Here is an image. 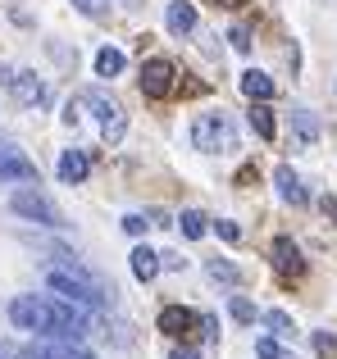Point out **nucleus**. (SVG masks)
Segmentation results:
<instances>
[{
    "mask_svg": "<svg viewBox=\"0 0 337 359\" xmlns=\"http://www.w3.org/2000/svg\"><path fill=\"white\" fill-rule=\"evenodd\" d=\"M124 50H114V46H105V50H96V78H119L124 73Z\"/></svg>",
    "mask_w": 337,
    "mask_h": 359,
    "instance_id": "2eb2a0df",
    "label": "nucleus"
},
{
    "mask_svg": "<svg viewBox=\"0 0 337 359\" xmlns=\"http://www.w3.org/2000/svg\"><path fill=\"white\" fill-rule=\"evenodd\" d=\"M178 228H183V237H192V241H201L205 232H210V219H205L201 210H187L183 219H178Z\"/></svg>",
    "mask_w": 337,
    "mask_h": 359,
    "instance_id": "6ab92c4d",
    "label": "nucleus"
},
{
    "mask_svg": "<svg viewBox=\"0 0 337 359\" xmlns=\"http://www.w3.org/2000/svg\"><path fill=\"white\" fill-rule=\"evenodd\" d=\"M292 128H296V141H301V146H310V141L319 137V118H315L310 109H296V114H292Z\"/></svg>",
    "mask_w": 337,
    "mask_h": 359,
    "instance_id": "a211bd4d",
    "label": "nucleus"
},
{
    "mask_svg": "<svg viewBox=\"0 0 337 359\" xmlns=\"http://www.w3.org/2000/svg\"><path fill=\"white\" fill-rule=\"evenodd\" d=\"M55 173H60L64 187H78L82 177L91 173V155H87V150H64L60 164H55Z\"/></svg>",
    "mask_w": 337,
    "mask_h": 359,
    "instance_id": "6e6552de",
    "label": "nucleus"
},
{
    "mask_svg": "<svg viewBox=\"0 0 337 359\" xmlns=\"http://www.w3.org/2000/svg\"><path fill=\"white\" fill-rule=\"evenodd\" d=\"M256 355H260V359H296V355H287L283 346L274 341V337H260V341H256Z\"/></svg>",
    "mask_w": 337,
    "mask_h": 359,
    "instance_id": "4be33fe9",
    "label": "nucleus"
},
{
    "mask_svg": "<svg viewBox=\"0 0 337 359\" xmlns=\"http://www.w3.org/2000/svg\"><path fill=\"white\" fill-rule=\"evenodd\" d=\"M228 314L237 318V323H251V318H256V305H251L246 296H232V300H228Z\"/></svg>",
    "mask_w": 337,
    "mask_h": 359,
    "instance_id": "5701e85b",
    "label": "nucleus"
},
{
    "mask_svg": "<svg viewBox=\"0 0 337 359\" xmlns=\"http://www.w3.org/2000/svg\"><path fill=\"white\" fill-rule=\"evenodd\" d=\"M242 91H246L251 100H274V78H269V73H260V69H246L242 73Z\"/></svg>",
    "mask_w": 337,
    "mask_h": 359,
    "instance_id": "ddd939ff",
    "label": "nucleus"
},
{
    "mask_svg": "<svg viewBox=\"0 0 337 359\" xmlns=\"http://www.w3.org/2000/svg\"><path fill=\"white\" fill-rule=\"evenodd\" d=\"M251 128H256V132H260V137H265V141H274V137H278L274 109H269L265 100H256V105H251Z\"/></svg>",
    "mask_w": 337,
    "mask_h": 359,
    "instance_id": "dca6fc26",
    "label": "nucleus"
},
{
    "mask_svg": "<svg viewBox=\"0 0 337 359\" xmlns=\"http://www.w3.org/2000/svg\"><path fill=\"white\" fill-rule=\"evenodd\" d=\"M192 327H201V314H192V309H183V305H164V309H160V332L187 337Z\"/></svg>",
    "mask_w": 337,
    "mask_h": 359,
    "instance_id": "1a4fd4ad",
    "label": "nucleus"
},
{
    "mask_svg": "<svg viewBox=\"0 0 337 359\" xmlns=\"http://www.w3.org/2000/svg\"><path fill=\"white\" fill-rule=\"evenodd\" d=\"M160 259H164V255H155L151 245H137V250H133V278L137 282H151L155 273H160Z\"/></svg>",
    "mask_w": 337,
    "mask_h": 359,
    "instance_id": "4468645a",
    "label": "nucleus"
},
{
    "mask_svg": "<svg viewBox=\"0 0 337 359\" xmlns=\"http://www.w3.org/2000/svg\"><path fill=\"white\" fill-rule=\"evenodd\" d=\"M0 182H37V164L14 141H0Z\"/></svg>",
    "mask_w": 337,
    "mask_h": 359,
    "instance_id": "423d86ee",
    "label": "nucleus"
},
{
    "mask_svg": "<svg viewBox=\"0 0 337 359\" xmlns=\"http://www.w3.org/2000/svg\"><path fill=\"white\" fill-rule=\"evenodd\" d=\"M214 232H219L223 241H242V228H237L232 219H219V223H214Z\"/></svg>",
    "mask_w": 337,
    "mask_h": 359,
    "instance_id": "a878e982",
    "label": "nucleus"
},
{
    "mask_svg": "<svg viewBox=\"0 0 337 359\" xmlns=\"http://www.w3.org/2000/svg\"><path fill=\"white\" fill-rule=\"evenodd\" d=\"M173 64L168 60H146L142 64V96L146 100H164V96H173Z\"/></svg>",
    "mask_w": 337,
    "mask_h": 359,
    "instance_id": "39448f33",
    "label": "nucleus"
},
{
    "mask_svg": "<svg viewBox=\"0 0 337 359\" xmlns=\"http://www.w3.org/2000/svg\"><path fill=\"white\" fill-rule=\"evenodd\" d=\"M315 346H319V351L329 355V351H337V337H329V332H319V337H315Z\"/></svg>",
    "mask_w": 337,
    "mask_h": 359,
    "instance_id": "c85d7f7f",
    "label": "nucleus"
},
{
    "mask_svg": "<svg viewBox=\"0 0 337 359\" xmlns=\"http://www.w3.org/2000/svg\"><path fill=\"white\" fill-rule=\"evenodd\" d=\"M192 146L205 150V155H228V150H237V123L223 114V109L196 114V123H192Z\"/></svg>",
    "mask_w": 337,
    "mask_h": 359,
    "instance_id": "f03ea898",
    "label": "nucleus"
},
{
    "mask_svg": "<svg viewBox=\"0 0 337 359\" xmlns=\"http://www.w3.org/2000/svg\"><path fill=\"white\" fill-rule=\"evenodd\" d=\"M73 9H78V14H87V18H105L110 0H73Z\"/></svg>",
    "mask_w": 337,
    "mask_h": 359,
    "instance_id": "b1692460",
    "label": "nucleus"
},
{
    "mask_svg": "<svg viewBox=\"0 0 337 359\" xmlns=\"http://www.w3.org/2000/svg\"><path fill=\"white\" fill-rule=\"evenodd\" d=\"M201 337H210V341L219 337V318L214 314H201Z\"/></svg>",
    "mask_w": 337,
    "mask_h": 359,
    "instance_id": "cd10ccee",
    "label": "nucleus"
},
{
    "mask_svg": "<svg viewBox=\"0 0 337 359\" xmlns=\"http://www.w3.org/2000/svg\"><path fill=\"white\" fill-rule=\"evenodd\" d=\"M324 214H333V219H337V196H324Z\"/></svg>",
    "mask_w": 337,
    "mask_h": 359,
    "instance_id": "7c9ffc66",
    "label": "nucleus"
},
{
    "mask_svg": "<svg viewBox=\"0 0 337 359\" xmlns=\"http://www.w3.org/2000/svg\"><path fill=\"white\" fill-rule=\"evenodd\" d=\"M265 327H269L274 337H296V323L283 314V309H265Z\"/></svg>",
    "mask_w": 337,
    "mask_h": 359,
    "instance_id": "aec40b11",
    "label": "nucleus"
},
{
    "mask_svg": "<svg viewBox=\"0 0 337 359\" xmlns=\"http://www.w3.org/2000/svg\"><path fill=\"white\" fill-rule=\"evenodd\" d=\"M37 355H41V359H91L78 341H60V337H55V341H46Z\"/></svg>",
    "mask_w": 337,
    "mask_h": 359,
    "instance_id": "f3484780",
    "label": "nucleus"
},
{
    "mask_svg": "<svg viewBox=\"0 0 337 359\" xmlns=\"http://www.w3.org/2000/svg\"><path fill=\"white\" fill-rule=\"evenodd\" d=\"M9 318L14 327L37 337H60V341H82L91 332V318L82 314V305L69 300H51V296H14L9 300Z\"/></svg>",
    "mask_w": 337,
    "mask_h": 359,
    "instance_id": "f257e3e1",
    "label": "nucleus"
},
{
    "mask_svg": "<svg viewBox=\"0 0 337 359\" xmlns=\"http://www.w3.org/2000/svg\"><path fill=\"white\" fill-rule=\"evenodd\" d=\"M214 5H223V9H242L246 0H214Z\"/></svg>",
    "mask_w": 337,
    "mask_h": 359,
    "instance_id": "2f4dec72",
    "label": "nucleus"
},
{
    "mask_svg": "<svg viewBox=\"0 0 337 359\" xmlns=\"http://www.w3.org/2000/svg\"><path fill=\"white\" fill-rule=\"evenodd\" d=\"M168 359H201V351H192V346H178V351L168 355Z\"/></svg>",
    "mask_w": 337,
    "mask_h": 359,
    "instance_id": "c756f323",
    "label": "nucleus"
},
{
    "mask_svg": "<svg viewBox=\"0 0 337 359\" xmlns=\"http://www.w3.org/2000/svg\"><path fill=\"white\" fill-rule=\"evenodd\" d=\"M228 41H232V50H242V55L251 50V32H246V27H232V32H228Z\"/></svg>",
    "mask_w": 337,
    "mask_h": 359,
    "instance_id": "bb28decb",
    "label": "nucleus"
},
{
    "mask_svg": "<svg viewBox=\"0 0 337 359\" xmlns=\"http://www.w3.org/2000/svg\"><path fill=\"white\" fill-rule=\"evenodd\" d=\"M164 23H168V32H173V36H187L196 27V5H192V0H168Z\"/></svg>",
    "mask_w": 337,
    "mask_h": 359,
    "instance_id": "9b49d317",
    "label": "nucleus"
},
{
    "mask_svg": "<svg viewBox=\"0 0 337 359\" xmlns=\"http://www.w3.org/2000/svg\"><path fill=\"white\" fill-rule=\"evenodd\" d=\"M274 187H278V196H283L287 205H305V201H310V196H305V187H301V177H296L287 164L274 168Z\"/></svg>",
    "mask_w": 337,
    "mask_h": 359,
    "instance_id": "f8f14e48",
    "label": "nucleus"
},
{
    "mask_svg": "<svg viewBox=\"0 0 337 359\" xmlns=\"http://www.w3.org/2000/svg\"><path fill=\"white\" fill-rule=\"evenodd\" d=\"M146 228H151V223H146V214H124V232H128V237H142Z\"/></svg>",
    "mask_w": 337,
    "mask_h": 359,
    "instance_id": "393cba45",
    "label": "nucleus"
},
{
    "mask_svg": "<svg viewBox=\"0 0 337 359\" xmlns=\"http://www.w3.org/2000/svg\"><path fill=\"white\" fill-rule=\"evenodd\" d=\"M205 273H210L214 282H223V287H232V282H237V269H232L228 259H210V264H205Z\"/></svg>",
    "mask_w": 337,
    "mask_h": 359,
    "instance_id": "412c9836",
    "label": "nucleus"
},
{
    "mask_svg": "<svg viewBox=\"0 0 337 359\" xmlns=\"http://www.w3.org/2000/svg\"><path fill=\"white\" fill-rule=\"evenodd\" d=\"M9 87H14V96L23 100V105H46V100H51V87H46L41 78H37V73H14V82H9Z\"/></svg>",
    "mask_w": 337,
    "mask_h": 359,
    "instance_id": "9d476101",
    "label": "nucleus"
},
{
    "mask_svg": "<svg viewBox=\"0 0 337 359\" xmlns=\"http://www.w3.org/2000/svg\"><path fill=\"white\" fill-rule=\"evenodd\" d=\"M269 255H274V269L283 273V278H301V273H305L301 245H296L292 237H274V245H269Z\"/></svg>",
    "mask_w": 337,
    "mask_h": 359,
    "instance_id": "0eeeda50",
    "label": "nucleus"
},
{
    "mask_svg": "<svg viewBox=\"0 0 337 359\" xmlns=\"http://www.w3.org/2000/svg\"><path fill=\"white\" fill-rule=\"evenodd\" d=\"M9 210L27 223H41V228H64V214L55 210V201L41 196V191H14L9 196Z\"/></svg>",
    "mask_w": 337,
    "mask_h": 359,
    "instance_id": "20e7f679",
    "label": "nucleus"
},
{
    "mask_svg": "<svg viewBox=\"0 0 337 359\" xmlns=\"http://www.w3.org/2000/svg\"><path fill=\"white\" fill-rule=\"evenodd\" d=\"M82 105L96 114L100 141H110V146H119V141H124V132H128V114H124V105H119V100H110L105 91H87V96H82Z\"/></svg>",
    "mask_w": 337,
    "mask_h": 359,
    "instance_id": "7ed1b4c3",
    "label": "nucleus"
}]
</instances>
